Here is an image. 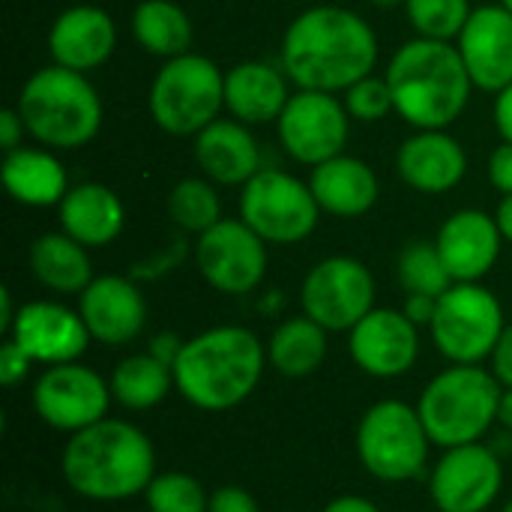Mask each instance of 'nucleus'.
I'll list each match as a JSON object with an SVG mask.
<instances>
[{"mask_svg": "<svg viewBox=\"0 0 512 512\" xmlns=\"http://www.w3.org/2000/svg\"><path fill=\"white\" fill-rule=\"evenodd\" d=\"M117 48L114 18L90 3L63 9L48 30V51L57 66L90 72L99 69Z\"/></svg>", "mask_w": 512, "mask_h": 512, "instance_id": "obj_22", "label": "nucleus"}, {"mask_svg": "<svg viewBox=\"0 0 512 512\" xmlns=\"http://www.w3.org/2000/svg\"><path fill=\"white\" fill-rule=\"evenodd\" d=\"M489 183L501 192L512 195V144L504 141L492 150L489 156Z\"/></svg>", "mask_w": 512, "mask_h": 512, "instance_id": "obj_39", "label": "nucleus"}, {"mask_svg": "<svg viewBox=\"0 0 512 512\" xmlns=\"http://www.w3.org/2000/svg\"><path fill=\"white\" fill-rule=\"evenodd\" d=\"M498 423L512 432V387H504L501 393V402H498Z\"/></svg>", "mask_w": 512, "mask_h": 512, "instance_id": "obj_48", "label": "nucleus"}, {"mask_svg": "<svg viewBox=\"0 0 512 512\" xmlns=\"http://www.w3.org/2000/svg\"><path fill=\"white\" fill-rule=\"evenodd\" d=\"M15 315H18V309H15V303H12V291L3 288V291H0V333H3V336L9 333Z\"/></svg>", "mask_w": 512, "mask_h": 512, "instance_id": "obj_47", "label": "nucleus"}, {"mask_svg": "<svg viewBox=\"0 0 512 512\" xmlns=\"http://www.w3.org/2000/svg\"><path fill=\"white\" fill-rule=\"evenodd\" d=\"M504 327L507 321L501 300L480 282H456L444 291L429 324L441 357L459 366H480L489 360Z\"/></svg>", "mask_w": 512, "mask_h": 512, "instance_id": "obj_9", "label": "nucleus"}, {"mask_svg": "<svg viewBox=\"0 0 512 512\" xmlns=\"http://www.w3.org/2000/svg\"><path fill=\"white\" fill-rule=\"evenodd\" d=\"M6 336L39 366L78 363L93 342L81 312L54 300H33L18 306Z\"/></svg>", "mask_w": 512, "mask_h": 512, "instance_id": "obj_16", "label": "nucleus"}, {"mask_svg": "<svg viewBox=\"0 0 512 512\" xmlns=\"http://www.w3.org/2000/svg\"><path fill=\"white\" fill-rule=\"evenodd\" d=\"M150 512H207V489L183 471H162L150 480L144 492Z\"/></svg>", "mask_w": 512, "mask_h": 512, "instance_id": "obj_35", "label": "nucleus"}, {"mask_svg": "<svg viewBox=\"0 0 512 512\" xmlns=\"http://www.w3.org/2000/svg\"><path fill=\"white\" fill-rule=\"evenodd\" d=\"M195 264L210 288L228 297L252 294L267 276V243L243 219H219L195 240Z\"/></svg>", "mask_w": 512, "mask_h": 512, "instance_id": "obj_14", "label": "nucleus"}, {"mask_svg": "<svg viewBox=\"0 0 512 512\" xmlns=\"http://www.w3.org/2000/svg\"><path fill=\"white\" fill-rule=\"evenodd\" d=\"M36 363L6 336L0 345V384L3 387H18Z\"/></svg>", "mask_w": 512, "mask_h": 512, "instance_id": "obj_37", "label": "nucleus"}, {"mask_svg": "<svg viewBox=\"0 0 512 512\" xmlns=\"http://www.w3.org/2000/svg\"><path fill=\"white\" fill-rule=\"evenodd\" d=\"M372 6L378 9H396V6H405V0H369Z\"/></svg>", "mask_w": 512, "mask_h": 512, "instance_id": "obj_49", "label": "nucleus"}, {"mask_svg": "<svg viewBox=\"0 0 512 512\" xmlns=\"http://www.w3.org/2000/svg\"><path fill=\"white\" fill-rule=\"evenodd\" d=\"M399 177L423 195H444L468 174V153L447 129H417L396 150Z\"/></svg>", "mask_w": 512, "mask_h": 512, "instance_id": "obj_21", "label": "nucleus"}, {"mask_svg": "<svg viewBox=\"0 0 512 512\" xmlns=\"http://www.w3.org/2000/svg\"><path fill=\"white\" fill-rule=\"evenodd\" d=\"M60 474L78 498L117 504L147 492L156 477V450L138 426L105 417L69 435Z\"/></svg>", "mask_w": 512, "mask_h": 512, "instance_id": "obj_2", "label": "nucleus"}, {"mask_svg": "<svg viewBox=\"0 0 512 512\" xmlns=\"http://www.w3.org/2000/svg\"><path fill=\"white\" fill-rule=\"evenodd\" d=\"M495 222L504 234V240L512 243V195H501V204L495 210Z\"/></svg>", "mask_w": 512, "mask_h": 512, "instance_id": "obj_46", "label": "nucleus"}, {"mask_svg": "<svg viewBox=\"0 0 512 512\" xmlns=\"http://www.w3.org/2000/svg\"><path fill=\"white\" fill-rule=\"evenodd\" d=\"M396 114L414 129H450L468 108L474 81L453 42L414 36L402 42L384 72Z\"/></svg>", "mask_w": 512, "mask_h": 512, "instance_id": "obj_4", "label": "nucleus"}, {"mask_svg": "<svg viewBox=\"0 0 512 512\" xmlns=\"http://www.w3.org/2000/svg\"><path fill=\"white\" fill-rule=\"evenodd\" d=\"M435 246L453 276V282H480L501 258L504 234L495 216L465 207L444 219Z\"/></svg>", "mask_w": 512, "mask_h": 512, "instance_id": "obj_20", "label": "nucleus"}, {"mask_svg": "<svg viewBox=\"0 0 512 512\" xmlns=\"http://www.w3.org/2000/svg\"><path fill=\"white\" fill-rule=\"evenodd\" d=\"M378 66L372 24L348 6H312L282 36V69L297 90L345 93Z\"/></svg>", "mask_w": 512, "mask_h": 512, "instance_id": "obj_1", "label": "nucleus"}, {"mask_svg": "<svg viewBox=\"0 0 512 512\" xmlns=\"http://www.w3.org/2000/svg\"><path fill=\"white\" fill-rule=\"evenodd\" d=\"M78 312L93 336V342L120 348L141 336L147 324V303L141 288L117 273L96 276L78 294Z\"/></svg>", "mask_w": 512, "mask_h": 512, "instance_id": "obj_18", "label": "nucleus"}, {"mask_svg": "<svg viewBox=\"0 0 512 512\" xmlns=\"http://www.w3.org/2000/svg\"><path fill=\"white\" fill-rule=\"evenodd\" d=\"M264 363L267 348L252 330L222 324L183 345L174 363V387L192 408L222 414L258 390Z\"/></svg>", "mask_w": 512, "mask_h": 512, "instance_id": "obj_3", "label": "nucleus"}, {"mask_svg": "<svg viewBox=\"0 0 512 512\" xmlns=\"http://www.w3.org/2000/svg\"><path fill=\"white\" fill-rule=\"evenodd\" d=\"M465 69L474 87L501 93L512 84V12L501 3H489L471 12L465 30L456 39Z\"/></svg>", "mask_w": 512, "mask_h": 512, "instance_id": "obj_19", "label": "nucleus"}, {"mask_svg": "<svg viewBox=\"0 0 512 512\" xmlns=\"http://www.w3.org/2000/svg\"><path fill=\"white\" fill-rule=\"evenodd\" d=\"M27 261L33 279L54 294H81L96 279L87 246L72 240L66 231H48L36 237Z\"/></svg>", "mask_w": 512, "mask_h": 512, "instance_id": "obj_28", "label": "nucleus"}, {"mask_svg": "<svg viewBox=\"0 0 512 512\" xmlns=\"http://www.w3.org/2000/svg\"><path fill=\"white\" fill-rule=\"evenodd\" d=\"M435 309H438V297H429V294H405L402 312H405L417 327H429L432 318H435Z\"/></svg>", "mask_w": 512, "mask_h": 512, "instance_id": "obj_42", "label": "nucleus"}, {"mask_svg": "<svg viewBox=\"0 0 512 512\" xmlns=\"http://www.w3.org/2000/svg\"><path fill=\"white\" fill-rule=\"evenodd\" d=\"M0 177L6 192L24 207L60 204L69 192V177L48 147H18L3 156Z\"/></svg>", "mask_w": 512, "mask_h": 512, "instance_id": "obj_27", "label": "nucleus"}, {"mask_svg": "<svg viewBox=\"0 0 512 512\" xmlns=\"http://www.w3.org/2000/svg\"><path fill=\"white\" fill-rule=\"evenodd\" d=\"M153 123L177 138L198 135L225 108V72L204 54H180L162 63L150 84Z\"/></svg>", "mask_w": 512, "mask_h": 512, "instance_id": "obj_7", "label": "nucleus"}, {"mask_svg": "<svg viewBox=\"0 0 512 512\" xmlns=\"http://www.w3.org/2000/svg\"><path fill=\"white\" fill-rule=\"evenodd\" d=\"M111 396L126 411H150L165 402L174 387V369L147 354H129L111 369Z\"/></svg>", "mask_w": 512, "mask_h": 512, "instance_id": "obj_31", "label": "nucleus"}, {"mask_svg": "<svg viewBox=\"0 0 512 512\" xmlns=\"http://www.w3.org/2000/svg\"><path fill=\"white\" fill-rule=\"evenodd\" d=\"M501 393L504 387L492 369L453 363L423 387L417 411L432 444L453 450L483 441L492 423H498Z\"/></svg>", "mask_w": 512, "mask_h": 512, "instance_id": "obj_6", "label": "nucleus"}, {"mask_svg": "<svg viewBox=\"0 0 512 512\" xmlns=\"http://www.w3.org/2000/svg\"><path fill=\"white\" fill-rule=\"evenodd\" d=\"M345 108H348L351 120H360V123H378V120H384L390 111H396L387 78L366 75L363 81L351 84L345 90Z\"/></svg>", "mask_w": 512, "mask_h": 512, "instance_id": "obj_36", "label": "nucleus"}, {"mask_svg": "<svg viewBox=\"0 0 512 512\" xmlns=\"http://www.w3.org/2000/svg\"><path fill=\"white\" fill-rule=\"evenodd\" d=\"M276 135L282 150L300 165H321L345 153L351 135V114L336 93L297 90L291 93L285 111L276 120Z\"/></svg>", "mask_w": 512, "mask_h": 512, "instance_id": "obj_13", "label": "nucleus"}, {"mask_svg": "<svg viewBox=\"0 0 512 512\" xmlns=\"http://www.w3.org/2000/svg\"><path fill=\"white\" fill-rule=\"evenodd\" d=\"M327 357V330L309 315L282 321L267 342V363L282 378H309L321 369Z\"/></svg>", "mask_w": 512, "mask_h": 512, "instance_id": "obj_29", "label": "nucleus"}, {"mask_svg": "<svg viewBox=\"0 0 512 512\" xmlns=\"http://www.w3.org/2000/svg\"><path fill=\"white\" fill-rule=\"evenodd\" d=\"M288 99V75L273 63L246 60L225 72V111L246 126L276 123Z\"/></svg>", "mask_w": 512, "mask_h": 512, "instance_id": "obj_25", "label": "nucleus"}, {"mask_svg": "<svg viewBox=\"0 0 512 512\" xmlns=\"http://www.w3.org/2000/svg\"><path fill=\"white\" fill-rule=\"evenodd\" d=\"M168 216L186 234H204L222 219V198L207 177H186L168 192Z\"/></svg>", "mask_w": 512, "mask_h": 512, "instance_id": "obj_32", "label": "nucleus"}, {"mask_svg": "<svg viewBox=\"0 0 512 512\" xmlns=\"http://www.w3.org/2000/svg\"><path fill=\"white\" fill-rule=\"evenodd\" d=\"M396 276L405 294H429V297H441L444 291H450L456 282L435 246V240H414L399 252L396 261Z\"/></svg>", "mask_w": 512, "mask_h": 512, "instance_id": "obj_33", "label": "nucleus"}, {"mask_svg": "<svg viewBox=\"0 0 512 512\" xmlns=\"http://www.w3.org/2000/svg\"><path fill=\"white\" fill-rule=\"evenodd\" d=\"M57 207H60V231H66L72 240H78L87 249L111 246L126 225L123 201L117 198L114 189L102 183L72 186Z\"/></svg>", "mask_w": 512, "mask_h": 512, "instance_id": "obj_26", "label": "nucleus"}, {"mask_svg": "<svg viewBox=\"0 0 512 512\" xmlns=\"http://www.w3.org/2000/svg\"><path fill=\"white\" fill-rule=\"evenodd\" d=\"M300 306L327 333H351L375 309V276L360 258L330 255L306 273Z\"/></svg>", "mask_w": 512, "mask_h": 512, "instance_id": "obj_11", "label": "nucleus"}, {"mask_svg": "<svg viewBox=\"0 0 512 512\" xmlns=\"http://www.w3.org/2000/svg\"><path fill=\"white\" fill-rule=\"evenodd\" d=\"M504 489V465L486 444L444 450L429 477L438 512H486Z\"/></svg>", "mask_w": 512, "mask_h": 512, "instance_id": "obj_15", "label": "nucleus"}, {"mask_svg": "<svg viewBox=\"0 0 512 512\" xmlns=\"http://www.w3.org/2000/svg\"><path fill=\"white\" fill-rule=\"evenodd\" d=\"M27 135V126L18 114V108H3L0 111V147L9 153V150H18L21 141Z\"/></svg>", "mask_w": 512, "mask_h": 512, "instance_id": "obj_41", "label": "nucleus"}, {"mask_svg": "<svg viewBox=\"0 0 512 512\" xmlns=\"http://www.w3.org/2000/svg\"><path fill=\"white\" fill-rule=\"evenodd\" d=\"M405 12L417 36L453 42L471 18L468 0H405Z\"/></svg>", "mask_w": 512, "mask_h": 512, "instance_id": "obj_34", "label": "nucleus"}, {"mask_svg": "<svg viewBox=\"0 0 512 512\" xmlns=\"http://www.w3.org/2000/svg\"><path fill=\"white\" fill-rule=\"evenodd\" d=\"M30 402L45 426L63 435H75L105 420L114 396L111 384L90 366L60 363L45 366V372L33 384Z\"/></svg>", "mask_w": 512, "mask_h": 512, "instance_id": "obj_12", "label": "nucleus"}, {"mask_svg": "<svg viewBox=\"0 0 512 512\" xmlns=\"http://www.w3.org/2000/svg\"><path fill=\"white\" fill-rule=\"evenodd\" d=\"M324 512H381L378 504H372L369 498H360V495H342V498H333Z\"/></svg>", "mask_w": 512, "mask_h": 512, "instance_id": "obj_45", "label": "nucleus"}, {"mask_svg": "<svg viewBox=\"0 0 512 512\" xmlns=\"http://www.w3.org/2000/svg\"><path fill=\"white\" fill-rule=\"evenodd\" d=\"M489 360H492V375L501 381V387H512V321L504 327Z\"/></svg>", "mask_w": 512, "mask_h": 512, "instance_id": "obj_40", "label": "nucleus"}, {"mask_svg": "<svg viewBox=\"0 0 512 512\" xmlns=\"http://www.w3.org/2000/svg\"><path fill=\"white\" fill-rule=\"evenodd\" d=\"M348 354L369 378H402L420 357V327L402 309H372L348 333Z\"/></svg>", "mask_w": 512, "mask_h": 512, "instance_id": "obj_17", "label": "nucleus"}, {"mask_svg": "<svg viewBox=\"0 0 512 512\" xmlns=\"http://www.w3.org/2000/svg\"><path fill=\"white\" fill-rule=\"evenodd\" d=\"M195 162L216 186H246L261 171V147L240 120H213L195 135Z\"/></svg>", "mask_w": 512, "mask_h": 512, "instance_id": "obj_23", "label": "nucleus"}, {"mask_svg": "<svg viewBox=\"0 0 512 512\" xmlns=\"http://www.w3.org/2000/svg\"><path fill=\"white\" fill-rule=\"evenodd\" d=\"M183 339L180 336H174V333H159L153 342H150V354L156 357V360H162L165 366H171L174 369V363H177V357H180V351H183Z\"/></svg>", "mask_w": 512, "mask_h": 512, "instance_id": "obj_43", "label": "nucleus"}, {"mask_svg": "<svg viewBox=\"0 0 512 512\" xmlns=\"http://www.w3.org/2000/svg\"><path fill=\"white\" fill-rule=\"evenodd\" d=\"M492 117H495V126H498L501 138L512 144V84L510 87H504V90L495 96V111H492Z\"/></svg>", "mask_w": 512, "mask_h": 512, "instance_id": "obj_44", "label": "nucleus"}, {"mask_svg": "<svg viewBox=\"0 0 512 512\" xmlns=\"http://www.w3.org/2000/svg\"><path fill=\"white\" fill-rule=\"evenodd\" d=\"M501 6H504V9H510V12H512V0H501Z\"/></svg>", "mask_w": 512, "mask_h": 512, "instance_id": "obj_50", "label": "nucleus"}, {"mask_svg": "<svg viewBox=\"0 0 512 512\" xmlns=\"http://www.w3.org/2000/svg\"><path fill=\"white\" fill-rule=\"evenodd\" d=\"M309 186L321 213H330L336 219L366 216L378 204V195H381L378 174L372 171V165L348 153H339L315 165Z\"/></svg>", "mask_w": 512, "mask_h": 512, "instance_id": "obj_24", "label": "nucleus"}, {"mask_svg": "<svg viewBox=\"0 0 512 512\" xmlns=\"http://www.w3.org/2000/svg\"><path fill=\"white\" fill-rule=\"evenodd\" d=\"M501 512H512V498L507 501V504H504V510H501Z\"/></svg>", "mask_w": 512, "mask_h": 512, "instance_id": "obj_51", "label": "nucleus"}, {"mask_svg": "<svg viewBox=\"0 0 512 512\" xmlns=\"http://www.w3.org/2000/svg\"><path fill=\"white\" fill-rule=\"evenodd\" d=\"M240 219L270 246L303 243L321 219L312 186L300 177L261 168L240 192Z\"/></svg>", "mask_w": 512, "mask_h": 512, "instance_id": "obj_10", "label": "nucleus"}, {"mask_svg": "<svg viewBox=\"0 0 512 512\" xmlns=\"http://www.w3.org/2000/svg\"><path fill=\"white\" fill-rule=\"evenodd\" d=\"M432 438L417 405L384 399L375 402L357 426L360 465L381 483H408L426 474Z\"/></svg>", "mask_w": 512, "mask_h": 512, "instance_id": "obj_8", "label": "nucleus"}, {"mask_svg": "<svg viewBox=\"0 0 512 512\" xmlns=\"http://www.w3.org/2000/svg\"><path fill=\"white\" fill-rule=\"evenodd\" d=\"M207 512H261V507L243 486H219L216 492H210Z\"/></svg>", "mask_w": 512, "mask_h": 512, "instance_id": "obj_38", "label": "nucleus"}, {"mask_svg": "<svg viewBox=\"0 0 512 512\" xmlns=\"http://www.w3.org/2000/svg\"><path fill=\"white\" fill-rule=\"evenodd\" d=\"M132 36L147 54L171 60L189 54L195 27L189 12L174 0H141L132 12Z\"/></svg>", "mask_w": 512, "mask_h": 512, "instance_id": "obj_30", "label": "nucleus"}, {"mask_svg": "<svg viewBox=\"0 0 512 512\" xmlns=\"http://www.w3.org/2000/svg\"><path fill=\"white\" fill-rule=\"evenodd\" d=\"M15 108L27 135L48 150H78L102 126V99L90 78L57 63L36 69L24 81Z\"/></svg>", "mask_w": 512, "mask_h": 512, "instance_id": "obj_5", "label": "nucleus"}]
</instances>
